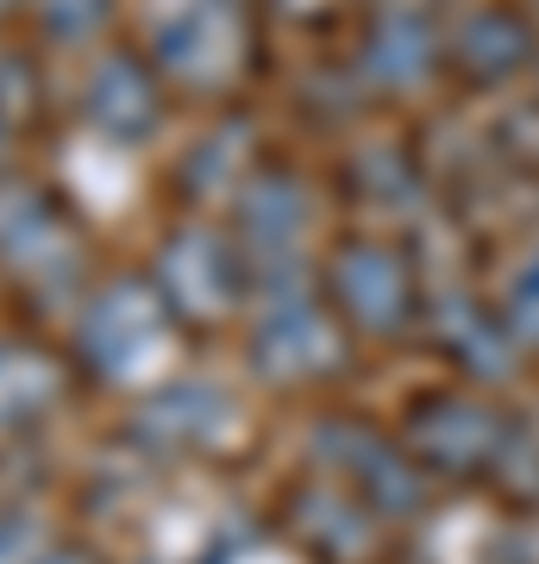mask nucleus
I'll use <instances>...</instances> for the list:
<instances>
[{"instance_id": "1", "label": "nucleus", "mask_w": 539, "mask_h": 564, "mask_svg": "<svg viewBox=\"0 0 539 564\" xmlns=\"http://www.w3.org/2000/svg\"><path fill=\"white\" fill-rule=\"evenodd\" d=\"M170 339H176V314L163 307L158 289L151 282H114L82 307L76 358L107 383H132L144 370H158Z\"/></svg>"}, {"instance_id": "2", "label": "nucleus", "mask_w": 539, "mask_h": 564, "mask_svg": "<svg viewBox=\"0 0 539 564\" xmlns=\"http://www.w3.org/2000/svg\"><path fill=\"white\" fill-rule=\"evenodd\" d=\"M326 307L358 333H401L414 321V270L389 239H345L326 258Z\"/></svg>"}, {"instance_id": "3", "label": "nucleus", "mask_w": 539, "mask_h": 564, "mask_svg": "<svg viewBox=\"0 0 539 564\" xmlns=\"http://www.w3.org/2000/svg\"><path fill=\"white\" fill-rule=\"evenodd\" d=\"M151 289L163 295V307L176 321H220L233 314L245 295V251L226 232L214 226H182L163 239V258H158V276Z\"/></svg>"}, {"instance_id": "4", "label": "nucleus", "mask_w": 539, "mask_h": 564, "mask_svg": "<svg viewBox=\"0 0 539 564\" xmlns=\"http://www.w3.org/2000/svg\"><path fill=\"white\" fill-rule=\"evenodd\" d=\"M508 440H515L508 421L464 389H445L408 414V452L427 458L433 470H452V477H496Z\"/></svg>"}, {"instance_id": "5", "label": "nucleus", "mask_w": 539, "mask_h": 564, "mask_svg": "<svg viewBox=\"0 0 539 564\" xmlns=\"http://www.w3.org/2000/svg\"><path fill=\"white\" fill-rule=\"evenodd\" d=\"M69 251H76V220L63 214L51 188H39V182L0 188V263L13 276H57V270H69Z\"/></svg>"}, {"instance_id": "6", "label": "nucleus", "mask_w": 539, "mask_h": 564, "mask_svg": "<svg viewBox=\"0 0 539 564\" xmlns=\"http://www.w3.org/2000/svg\"><path fill=\"white\" fill-rule=\"evenodd\" d=\"M333 364V307L277 302L251 333V370L263 383H308Z\"/></svg>"}, {"instance_id": "7", "label": "nucleus", "mask_w": 539, "mask_h": 564, "mask_svg": "<svg viewBox=\"0 0 539 564\" xmlns=\"http://www.w3.org/2000/svg\"><path fill=\"white\" fill-rule=\"evenodd\" d=\"M69 389V364L32 339H0V433H32Z\"/></svg>"}, {"instance_id": "8", "label": "nucleus", "mask_w": 539, "mask_h": 564, "mask_svg": "<svg viewBox=\"0 0 539 564\" xmlns=\"http://www.w3.org/2000/svg\"><path fill=\"white\" fill-rule=\"evenodd\" d=\"M139 421L158 426V440H176V445H195L207 426H220L226 421V402L214 395V389H201V383H163L151 402H144Z\"/></svg>"}, {"instance_id": "9", "label": "nucleus", "mask_w": 539, "mask_h": 564, "mask_svg": "<svg viewBox=\"0 0 539 564\" xmlns=\"http://www.w3.org/2000/svg\"><path fill=\"white\" fill-rule=\"evenodd\" d=\"M0 564H69V545L39 514H0Z\"/></svg>"}, {"instance_id": "10", "label": "nucleus", "mask_w": 539, "mask_h": 564, "mask_svg": "<svg viewBox=\"0 0 539 564\" xmlns=\"http://www.w3.org/2000/svg\"><path fill=\"white\" fill-rule=\"evenodd\" d=\"M502 326H508L515 351L520 345L539 351V251L520 263L515 276H508V289H502Z\"/></svg>"}]
</instances>
